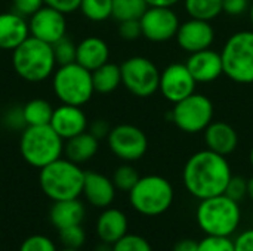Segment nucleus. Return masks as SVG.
I'll return each mask as SVG.
<instances>
[{"instance_id": "f3484780", "label": "nucleus", "mask_w": 253, "mask_h": 251, "mask_svg": "<svg viewBox=\"0 0 253 251\" xmlns=\"http://www.w3.org/2000/svg\"><path fill=\"white\" fill-rule=\"evenodd\" d=\"M50 127L62 138L70 139L74 138L87 129V117L83 112L82 107L62 104L61 107L53 109V115L50 120Z\"/></svg>"}, {"instance_id": "423d86ee", "label": "nucleus", "mask_w": 253, "mask_h": 251, "mask_svg": "<svg viewBox=\"0 0 253 251\" xmlns=\"http://www.w3.org/2000/svg\"><path fill=\"white\" fill-rule=\"evenodd\" d=\"M173 198L175 191L172 183L159 175L139 178L136 185L129 191V203L132 209L148 217L166 213L172 207Z\"/></svg>"}, {"instance_id": "79ce46f5", "label": "nucleus", "mask_w": 253, "mask_h": 251, "mask_svg": "<svg viewBox=\"0 0 253 251\" xmlns=\"http://www.w3.org/2000/svg\"><path fill=\"white\" fill-rule=\"evenodd\" d=\"M234 249L236 251H253V229L243 231L234 240Z\"/></svg>"}, {"instance_id": "c756f323", "label": "nucleus", "mask_w": 253, "mask_h": 251, "mask_svg": "<svg viewBox=\"0 0 253 251\" xmlns=\"http://www.w3.org/2000/svg\"><path fill=\"white\" fill-rule=\"evenodd\" d=\"M139 178L141 176L135 167H132L130 164H122L114 170L111 180H113L116 189L123 191V192H129L136 185Z\"/></svg>"}, {"instance_id": "6ab92c4d", "label": "nucleus", "mask_w": 253, "mask_h": 251, "mask_svg": "<svg viewBox=\"0 0 253 251\" xmlns=\"http://www.w3.org/2000/svg\"><path fill=\"white\" fill-rule=\"evenodd\" d=\"M203 133L206 148L219 155L228 157L237 149L239 135L236 129L225 121H212Z\"/></svg>"}, {"instance_id": "5701e85b", "label": "nucleus", "mask_w": 253, "mask_h": 251, "mask_svg": "<svg viewBox=\"0 0 253 251\" xmlns=\"http://www.w3.org/2000/svg\"><path fill=\"white\" fill-rule=\"evenodd\" d=\"M110 58L108 44L99 37H86L77 44V55L76 62L89 70L90 72L99 68L101 65L107 64Z\"/></svg>"}, {"instance_id": "473e14b6", "label": "nucleus", "mask_w": 253, "mask_h": 251, "mask_svg": "<svg viewBox=\"0 0 253 251\" xmlns=\"http://www.w3.org/2000/svg\"><path fill=\"white\" fill-rule=\"evenodd\" d=\"M113 251H153L150 243L133 234H126L122 240L113 244Z\"/></svg>"}, {"instance_id": "f257e3e1", "label": "nucleus", "mask_w": 253, "mask_h": 251, "mask_svg": "<svg viewBox=\"0 0 253 251\" xmlns=\"http://www.w3.org/2000/svg\"><path fill=\"white\" fill-rule=\"evenodd\" d=\"M231 176L233 172L227 157L208 148L193 154L182 170L184 186L197 200L225 194Z\"/></svg>"}, {"instance_id": "f8f14e48", "label": "nucleus", "mask_w": 253, "mask_h": 251, "mask_svg": "<svg viewBox=\"0 0 253 251\" xmlns=\"http://www.w3.org/2000/svg\"><path fill=\"white\" fill-rule=\"evenodd\" d=\"M142 36L153 43H165L176 37L181 25L176 12L172 7L148 6L139 19Z\"/></svg>"}, {"instance_id": "de8ad7c7", "label": "nucleus", "mask_w": 253, "mask_h": 251, "mask_svg": "<svg viewBox=\"0 0 253 251\" xmlns=\"http://www.w3.org/2000/svg\"><path fill=\"white\" fill-rule=\"evenodd\" d=\"M249 15H251V21H252V25H253V3L251 4V7H249Z\"/></svg>"}, {"instance_id": "b1692460", "label": "nucleus", "mask_w": 253, "mask_h": 251, "mask_svg": "<svg viewBox=\"0 0 253 251\" xmlns=\"http://www.w3.org/2000/svg\"><path fill=\"white\" fill-rule=\"evenodd\" d=\"M99 148V141L90 135L89 132H83L74 138L67 139L64 143V154L65 158L76 164H83L89 160H92Z\"/></svg>"}, {"instance_id": "4be33fe9", "label": "nucleus", "mask_w": 253, "mask_h": 251, "mask_svg": "<svg viewBox=\"0 0 253 251\" xmlns=\"http://www.w3.org/2000/svg\"><path fill=\"white\" fill-rule=\"evenodd\" d=\"M84 216H86V209L79 198L53 201L49 210V220L58 231L68 226L82 225Z\"/></svg>"}, {"instance_id": "37998d69", "label": "nucleus", "mask_w": 253, "mask_h": 251, "mask_svg": "<svg viewBox=\"0 0 253 251\" xmlns=\"http://www.w3.org/2000/svg\"><path fill=\"white\" fill-rule=\"evenodd\" d=\"M173 251H199V243L190 238L181 240L175 244Z\"/></svg>"}, {"instance_id": "7ed1b4c3", "label": "nucleus", "mask_w": 253, "mask_h": 251, "mask_svg": "<svg viewBox=\"0 0 253 251\" xmlns=\"http://www.w3.org/2000/svg\"><path fill=\"white\" fill-rule=\"evenodd\" d=\"M199 228L206 235L231 237L242 220V210L237 201L225 194L200 200L196 210Z\"/></svg>"}, {"instance_id": "ddd939ff", "label": "nucleus", "mask_w": 253, "mask_h": 251, "mask_svg": "<svg viewBox=\"0 0 253 251\" xmlns=\"http://www.w3.org/2000/svg\"><path fill=\"white\" fill-rule=\"evenodd\" d=\"M196 84L197 81L188 71L187 65L175 62L168 65L160 72L159 90L168 102H172L175 105L193 95L196 92Z\"/></svg>"}, {"instance_id": "ea45409f", "label": "nucleus", "mask_w": 253, "mask_h": 251, "mask_svg": "<svg viewBox=\"0 0 253 251\" xmlns=\"http://www.w3.org/2000/svg\"><path fill=\"white\" fill-rule=\"evenodd\" d=\"M80 3H82V0H44L46 6L53 7V9L62 12L64 15L80 9Z\"/></svg>"}, {"instance_id": "1a4fd4ad", "label": "nucleus", "mask_w": 253, "mask_h": 251, "mask_svg": "<svg viewBox=\"0 0 253 251\" xmlns=\"http://www.w3.org/2000/svg\"><path fill=\"white\" fill-rule=\"evenodd\" d=\"M170 118L184 133L196 135L205 132L213 121V104L208 96L194 92L188 98L175 104Z\"/></svg>"}, {"instance_id": "8fccbe9b", "label": "nucleus", "mask_w": 253, "mask_h": 251, "mask_svg": "<svg viewBox=\"0 0 253 251\" xmlns=\"http://www.w3.org/2000/svg\"><path fill=\"white\" fill-rule=\"evenodd\" d=\"M61 251H80V250H76V249H65V247H64Z\"/></svg>"}, {"instance_id": "e433bc0d", "label": "nucleus", "mask_w": 253, "mask_h": 251, "mask_svg": "<svg viewBox=\"0 0 253 251\" xmlns=\"http://www.w3.org/2000/svg\"><path fill=\"white\" fill-rule=\"evenodd\" d=\"M119 36L123 40H127V41H133V40L139 38L142 36V28H141L139 19L122 21L120 25H119Z\"/></svg>"}, {"instance_id": "f704fd0d", "label": "nucleus", "mask_w": 253, "mask_h": 251, "mask_svg": "<svg viewBox=\"0 0 253 251\" xmlns=\"http://www.w3.org/2000/svg\"><path fill=\"white\" fill-rule=\"evenodd\" d=\"M19 251H58L55 243L46 235H31L25 238Z\"/></svg>"}, {"instance_id": "c9c22d12", "label": "nucleus", "mask_w": 253, "mask_h": 251, "mask_svg": "<svg viewBox=\"0 0 253 251\" xmlns=\"http://www.w3.org/2000/svg\"><path fill=\"white\" fill-rule=\"evenodd\" d=\"M225 195L240 203L248 197V180L243 176H231L225 189Z\"/></svg>"}, {"instance_id": "393cba45", "label": "nucleus", "mask_w": 253, "mask_h": 251, "mask_svg": "<svg viewBox=\"0 0 253 251\" xmlns=\"http://www.w3.org/2000/svg\"><path fill=\"white\" fill-rule=\"evenodd\" d=\"M93 89L98 93H111L122 84V70L120 65L107 62L92 71Z\"/></svg>"}, {"instance_id": "9d476101", "label": "nucleus", "mask_w": 253, "mask_h": 251, "mask_svg": "<svg viewBox=\"0 0 253 251\" xmlns=\"http://www.w3.org/2000/svg\"><path fill=\"white\" fill-rule=\"evenodd\" d=\"M122 84L138 98H150L159 90L160 71L145 56H132L122 65Z\"/></svg>"}, {"instance_id": "72a5a7b5", "label": "nucleus", "mask_w": 253, "mask_h": 251, "mask_svg": "<svg viewBox=\"0 0 253 251\" xmlns=\"http://www.w3.org/2000/svg\"><path fill=\"white\" fill-rule=\"evenodd\" d=\"M199 251H236L234 241L230 237L206 235L199 241Z\"/></svg>"}, {"instance_id": "a211bd4d", "label": "nucleus", "mask_w": 253, "mask_h": 251, "mask_svg": "<svg viewBox=\"0 0 253 251\" xmlns=\"http://www.w3.org/2000/svg\"><path fill=\"white\" fill-rule=\"evenodd\" d=\"M116 186L113 180L98 172H84L83 195L87 203L98 209H107L116 198Z\"/></svg>"}, {"instance_id": "dca6fc26", "label": "nucleus", "mask_w": 253, "mask_h": 251, "mask_svg": "<svg viewBox=\"0 0 253 251\" xmlns=\"http://www.w3.org/2000/svg\"><path fill=\"white\" fill-rule=\"evenodd\" d=\"M185 65L197 83H212L224 74L221 52L211 47L190 53Z\"/></svg>"}, {"instance_id": "2eb2a0df", "label": "nucleus", "mask_w": 253, "mask_h": 251, "mask_svg": "<svg viewBox=\"0 0 253 251\" xmlns=\"http://www.w3.org/2000/svg\"><path fill=\"white\" fill-rule=\"evenodd\" d=\"M175 38L181 49L188 53H194L212 46L215 40V30L211 25V21L190 18L179 25Z\"/></svg>"}, {"instance_id": "a19ab883", "label": "nucleus", "mask_w": 253, "mask_h": 251, "mask_svg": "<svg viewBox=\"0 0 253 251\" xmlns=\"http://www.w3.org/2000/svg\"><path fill=\"white\" fill-rule=\"evenodd\" d=\"M111 132V126L108 124V121L102 120V118H98L95 120L90 126H89V133L93 135L98 141L99 139H104V138H108Z\"/></svg>"}, {"instance_id": "c85d7f7f", "label": "nucleus", "mask_w": 253, "mask_h": 251, "mask_svg": "<svg viewBox=\"0 0 253 251\" xmlns=\"http://www.w3.org/2000/svg\"><path fill=\"white\" fill-rule=\"evenodd\" d=\"M80 10L87 19L102 22L113 15V0H82Z\"/></svg>"}, {"instance_id": "7c9ffc66", "label": "nucleus", "mask_w": 253, "mask_h": 251, "mask_svg": "<svg viewBox=\"0 0 253 251\" xmlns=\"http://www.w3.org/2000/svg\"><path fill=\"white\" fill-rule=\"evenodd\" d=\"M53 49V55H55V61L56 65H68L76 62V55H77V44H74V41L64 36L62 38H59L58 41H55L52 44Z\"/></svg>"}, {"instance_id": "2f4dec72", "label": "nucleus", "mask_w": 253, "mask_h": 251, "mask_svg": "<svg viewBox=\"0 0 253 251\" xmlns=\"http://www.w3.org/2000/svg\"><path fill=\"white\" fill-rule=\"evenodd\" d=\"M58 235H59L61 244L65 249L80 250L83 247V244L86 243V232L82 228V225H74V226H68V228L59 229Z\"/></svg>"}, {"instance_id": "aec40b11", "label": "nucleus", "mask_w": 253, "mask_h": 251, "mask_svg": "<svg viewBox=\"0 0 253 251\" xmlns=\"http://www.w3.org/2000/svg\"><path fill=\"white\" fill-rule=\"evenodd\" d=\"M30 37V27L24 16L16 12L0 13V49L15 50Z\"/></svg>"}, {"instance_id": "4468645a", "label": "nucleus", "mask_w": 253, "mask_h": 251, "mask_svg": "<svg viewBox=\"0 0 253 251\" xmlns=\"http://www.w3.org/2000/svg\"><path fill=\"white\" fill-rule=\"evenodd\" d=\"M30 36L53 44L64 36H67L65 15L50 6H43L34 15L30 16Z\"/></svg>"}, {"instance_id": "39448f33", "label": "nucleus", "mask_w": 253, "mask_h": 251, "mask_svg": "<svg viewBox=\"0 0 253 251\" xmlns=\"http://www.w3.org/2000/svg\"><path fill=\"white\" fill-rule=\"evenodd\" d=\"M19 151L27 164L43 169L61 158L64 154V139L47 126H27L19 139Z\"/></svg>"}, {"instance_id": "58836bf2", "label": "nucleus", "mask_w": 253, "mask_h": 251, "mask_svg": "<svg viewBox=\"0 0 253 251\" xmlns=\"http://www.w3.org/2000/svg\"><path fill=\"white\" fill-rule=\"evenodd\" d=\"M249 0H222V12L231 16H239L249 10Z\"/></svg>"}, {"instance_id": "09e8293b", "label": "nucleus", "mask_w": 253, "mask_h": 251, "mask_svg": "<svg viewBox=\"0 0 253 251\" xmlns=\"http://www.w3.org/2000/svg\"><path fill=\"white\" fill-rule=\"evenodd\" d=\"M249 160H251V166L253 167V148L252 151H251V155H249Z\"/></svg>"}, {"instance_id": "a878e982", "label": "nucleus", "mask_w": 253, "mask_h": 251, "mask_svg": "<svg viewBox=\"0 0 253 251\" xmlns=\"http://www.w3.org/2000/svg\"><path fill=\"white\" fill-rule=\"evenodd\" d=\"M52 105L46 99H31L22 107V117L27 126H47L53 115Z\"/></svg>"}, {"instance_id": "c03bdc74", "label": "nucleus", "mask_w": 253, "mask_h": 251, "mask_svg": "<svg viewBox=\"0 0 253 251\" xmlns=\"http://www.w3.org/2000/svg\"><path fill=\"white\" fill-rule=\"evenodd\" d=\"M148 6H162V7H172L181 0H145Z\"/></svg>"}, {"instance_id": "20e7f679", "label": "nucleus", "mask_w": 253, "mask_h": 251, "mask_svg": "<svg viewBox=\"0 0 253 251\" xmlns=\"http://www.w3.org/2000/svg\"><path fill=\"white\" fill-rule=\"evenodd\" d=\"M15 72L25 81L37 83L52 75L56 61L52 44L30 36L15 50H12Z\"/></svg>"}, {"instance_id": "9b49d317", "label": "nucleus", "mask_w": 253, "mask_h": 251, "mask_svg": "<svg viewBox=\"0 0 253 251\" xmlns=\"http://www.w3.org/2000/svg\"><path fill=\"white\" fill-rule=\"evenodd\" d=\"M107 141L111 152L126 163L141 160L148 149L147 135L133 124H119L111 127Z\"/></svg>"}, {"instance_id": "bb28decb", "label": "nucleus", "mask_w": 253, "mask_h": 251, "mask_svg": "<svg viewBox=\"0 0 253 251\" xmlns=\"http://www.w3.org/2000/svg\"><path fill=\"white\" fill-rule=\"evenodd\" d=\"M190 18L212 21L222 12V0H184Z\"/></svg>"}, {"instance_id": "49530a36", "label": "nucleus", "mask_w": 253, "mask_h": 251, "mask_svg": "<svg viewBox=\"0 0 253 251\" xmlns=\"http://www.w3.org/2000/svg\"><path fill=\"white\" fill-rule=\"evenodd\" d=\"M248 197L253 201V176L248 179Z\"/></svg>"}, {"instance_id": "0eeeda50", "label": "nucleus", "mask_w": 253, "mask_h": 251, "mask_svg": "<svg viewBox=\"0 0 253 251\" xmlns=\"http://www.w3.org/2000/svg\"><path fill=\"white\" fill-rule=\"evenodd\" d=\"M222 68L234 83H253V31L245 30L234 33L225 41L222 50Z\"/></svg>"}, {"instance_id": "cd10ccee", "label": "nucleus", "mask_w": 253, "mask_h": 251, "mask_svg": "<svg viewBox=\"0 0 253 251\" xmlns=\"http://www.w3.org/2000/svg\"><path fill=\"white\" fill-rule=\"evenodd\" d=\"M148 4L145 0H113V18L119 22L127 19H141Z\"/></svg>"}, {"instance_id": "6e6552de", "label": "nucleus", "mask_w": 253, "mask_h": 251, "mask_svg": "<svg viewBox=\"0 0 253 251\" xmlns=\"http://www.w3.org/2000/svg\"><path fill=\"white\" fill-rule=\"evenodd\" d=\"M53 92L62 104L83 107L93 96L92 72L77 62L61 65L53 72Z\"/></svg>"}, {"instance_id": "f03ea898", "label": "nucleus", "mask_w": 253, "mask_h": 251, "mask_svg": "<svg viewBox=\"0 0 253 251\" xmlns=\"http://www.w3.org/2000/svg\"><path fill=\"white\" fill-rule=\"evenodd\" d=\"M39 183L52 201L79 198L83 194L84 172L68 158H58L40 169Z\"/></svg>"}, {"instance_id": "4c0bfd02", "label": "nucleus", "mask_w": 253, "mask_h": 251, "mask_svg": "<svg viewBox=\"0 0 253 251\" xmlns=\"http://www.w3.org/2000/svg\"><path fill=\"white\" fill-rule=\"evenodd\" d=\"M44 0H13V12L21 16H31L39 9H42Z\"/></svg>"}, {"instance_id": "412c9836", "label": "nucleus", "mask_w": 253, "mask_h": 251, "mask_svg": "<svg viewBox=\"0 0 253 251\" xmlns=\"http://www.w3.org/2000/svg\"><path fill=\"white\" fill-rule=\"evenodd\" d=\"M129 229V222L126 215L119 209H104L96 220L98 238L108 244H116L122 240Z\"/></svg>"}, {"instance_id": "a18cd8bd", "label": "nucleus", "mask_w": 253, "mask_h": 251, "mask_svg": "<svg viewBox=\"0 0 253 251\" xmlns=\"http://www.w3.org/2000/svg\"><path fill=\"white\" fill-rule=\"evenodd\" d=\"M93 251H113V244H108V243L101 241V244H98Z\"/></svg>"}]
</instances>
